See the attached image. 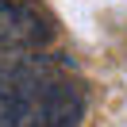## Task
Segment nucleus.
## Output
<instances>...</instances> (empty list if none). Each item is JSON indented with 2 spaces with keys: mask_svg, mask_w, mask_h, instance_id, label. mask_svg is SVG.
Wrapping results in <instances>:
<instances>
[{
  "mask_svg": "<svg viewBox=\"0 0 127 127\" xmlns=\"http://www.w3.org/2000/svg\"><path fill=\"white\" fill-rule=\"evenodd\" d=\"M50 39V23L42 12L16 4V0H0V46H42Z\"/></svg>",
  "mask_w": 127,
  "mask_h": 127,
  "instance_id": "f03ea898",
  "label": "nucleus"
},
{
  "mask_svg": "<svg viewBox=\"0 0 127 127\" xmlns=\"http://www.w3.org/2000/svg\"><path fill=\"white\" fill-rule=\"evenodd\" d=\"M85 93L27 46H0V127H81Z\"/></svg>",
  "mask_w": 127,
  "mask_h": 127,
  "instance_id": "f257e3e1",
  "label": "nucleus"
}]
</instances>
